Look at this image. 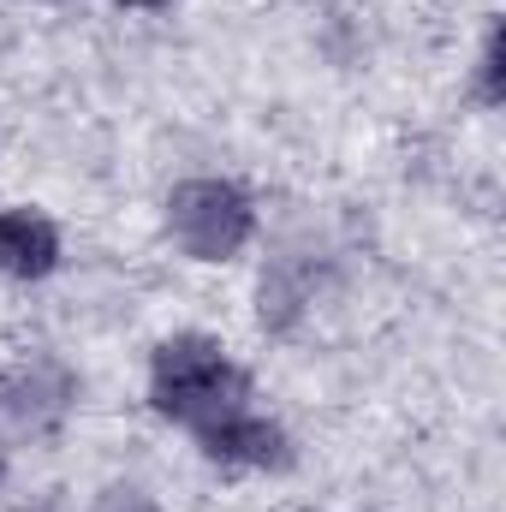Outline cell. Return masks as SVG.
<instances>
[{
    "instance_id": "6da1fadb",
    "label": "cell",
    "mask_w": 506,
    "mask_h": 512,
    "mask_svg": "<svg viewBox=\"0 0 506 512\" xmlns=\"http://www.w3.org/2000/svg\"><path fill=\"white\" fill-rule=\"evenodd\" d=\"M245 393H251L245 370H239V364L227 358V346L209 340V334H173V340H161L155 358H149V405H155L167 423H185L191 435H197L203 423L239 411Z\"/></svg>"
},
{
    "instance_id": "7a4b0ae2",
    "label": "cell",
    "mask_w": 506,
    "mask_h": 512,
    "mask_svg": "<svg viewBox=\"0 0 506 512\" xmlns=\"http://www.w3.org/2000/svg\"><path fill=\"white\" fill-rule=\"evenodd\" d=\"M167 233L191 262H227L256 239V203L233 179H185L167 197Z\"/></svg>"
},
{
    "instance_id": "3957f363",
    "label": "cell",
    "mask_w": 506,
    "mask_h": 512,
    "mask_svg": "<svg viewBox=\"0 0 506 512\" xmlns=\"http://www.w3.org/2000/svg\"><path fill=\"white\" fill-rule=\"evenodd\" d=\"M197 447H203V459H215V465H227V471H280V465L292 459L286 429H280L274 417L251 411V405H239V411L203 423V429H197Z\"/></svg>"
},
{
    "instance_id": "277c9868",
    "label": "cell",
    "mask_w": 506,
    "mask_h": 512,
    "mask_svg": "<svg viewBox=\"0 0 506 512\" xmlns=\"http://www.w3.org/2000/svg\"><path fill=\"white\" fill-rule=\"evenodd\" d=\"M72 411V376L42 364V370H12L0 376V417L18 435H54Z\"/></svg>"
},
{
    "instance_id": "5b68a950",
    "label": "cell",
    "mask_w": 506,
    "mask_h": 512,
    "mask_svg": "<svg viewBox=\"0 0 506 512\" xmlns=\"http://www.w3.org/2000/svg\"><path fill=\"white\" fill-rule=\"evenodd\" d=\"M60 268V233L36 209H0V274L6 280H42Z\"/></svg>"
},
{
    "instance_id": "8992f818",
    "label": "cell",
    "mask_w": 506,
    "mask_h": 512,
    "mask_svg": "<svg viewBox=\"0 0 506 512\" xmlns=\"http://www.w3.org/2000/svg\"><path fill=\"white\" fill-rule=\"evenodd\" d=\"M477 96H483L489 108H501L506 102V36L501 30H489V42H483V60H477Z\"/></svg>"
},
{
    "instance_id": "52a82bcc",
    "label": "cell",
    "mask_w": 506,
    "mask_h": 512,
    "mask_svg": "<svg viewBox=\"0 0 506 512\" xmlns=\"http://www.w3.org/2000/svg\"><path fill=\"white\" fill-rule=\"evenodd\" d=\"M90 512H161V501H155L149 489H137V483H108V489L90 501Z\"/></svg>"
},
{
    "instance_id": "ba28073f",
    "label": "cell",
    "mask_w": 506,
    "mask_h": 512,
    "mask_svg": "<svg viewBox=\"0 0 506 512\" xmlns=\"http://www.w3.org/2000/svg\"><path fill=\"white\" fill-rule=\"evenodd\" d=\"M18 512H66L60 501H30V507H18Z\"/></svg>"
},
{
    "instance_id": "9c48e42d",
    "label": "cell",
    "mask_w": 506,
    "mask_h": 512,
    "mask_svg": "<svg viewBox=\"0 0 506 512\" xmlns=\"http://www.w3.org/2000/svg\"><path fill=\"white\" fill-rule=\"evenodd\" d=\"M120 6H161V0H120Z\"/></svg>"
},
{
    "instance_id": "30bf717a",
    "label": "cell",
    "mask_w": 506,
    "mask_h": 512,
    "mask_svg": "<svg viewBox=\"0 0 506 512\" xmlns=\"http://www.w3.org/2000/svg\"><path fill=\"white\" fill-rule=\"evenodd\" d=\"M0 483H6V447H0Z\"/></svg>"
}]
</instances>
